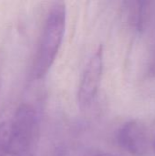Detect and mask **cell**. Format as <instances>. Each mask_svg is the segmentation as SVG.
I'll return each mask as SVG.
<instances>
[{"instance_id": "obj_1", "label": "cell", "mask_w": 155, "mask_h": 156, "mask_svg": "<svg viewBox=\"0 0 155 156\" xmlns=\"http://www.w3.org/2000/svg\"><path fill=\"white\" fill-rule=\"evenodd\" d=\"M66 18L65 4H54L45 19L35 55L31 71L34 80L43 79L51 69L65 35Z\"/></svg>"}, {"instance_id": "obj_2", "label": "cell", "mask_w": 155, "mask_h": 156, "mask_svg": "<svg viewBox=\"0 0 155 156\" xmlns=\"http://www.w3.org/2000/svg\"><path fill=\"white\" fill-rule=\"evenodd\" d=\"M11 123V146L9 156H34L39 139V116L29 104H21Z\"/></svg>"}, {"instance_id": "obj_3", "label": "cell", "mask_w": 155, "mask_h": 156, "mask_svg": "<svg viewBox=\"0 0 155 156\" xmlns=\"http://www.w3.org/2000/svg\"><path fill=\"white\" fill-rule=\"evenodd\" d=\"M103 70V48L100 46L91 56L83 71L78 92L80 106H89L95 99L102 78Z\"/></svg>"}, {"instance_id": "obj_4", "label": "cell", "mask_w": 155, "mask_h": 156, "mask_svg": "<svg viewBox=\"0 0 155 156\" xmlns=\"http://www.w3.org/2000/svg\"><path fill=\"white\" fill-rule=\"evenodd\" d=\"M117 142L119 145L132 155L144 154L149 146V136L145 126L138 121L124 123L118 131Z\"/></svg>"}, {"instance_id": "obj_5", "label": "cell", "mask_w": 155, "mask_h": 156, "mask_svg": "<svg viewBox=\"0 0 155 156\" xmlns=\"http://www.w3.org/2000/svg\"><path fill=\"white\" fill-rule=\"evenodd\" d=\"M150 1H129L125 2L128 5V18L131 25L139 32H143L149 21L151 13Z\"/></svg>"}, {"instance_id": "obj_6", "label": "cell", "mask_w": 155, "mask_h": 156, "mask_svg": "<svg viewBox=\"0 0 155 156\" xmlns=\"http://www.w3.org/2000/svg\"><path fill=\"white\" fill-rule=\"evenodd\" d=\"M11 146V123L5 121L0 123V156H9Z\"/></svg>"}, {"instance_id": "obj_7", "label": "cell", "mask_w": 155, "mask_h": 156, "mask_svg": "<svg viewBox=\"0 0 155 156\" xmlns=\"http://www.w3.org/2000/svg\"><path fill=\"white\" fill-rule=\"evenodd\" d=\"M148 75L152 78H155V45L153 53H152V56H151V58H150V61H149Z\"/></svg>"}, {"instance_id": "obj_8", "label": "cell", "mask_w": 155, "mask_h": 156, "mask_svg": "<svg viewBox=\"0 0 155 156\" xmlns=\"http://www.w3.org/2000/svg\"><path fill=\"white\" fill-rule=\"evenodd\" d=\"M52 156H66V150L64 149V147L60 146V147H58Z\"/></svg>"}, {"instance_id": "obj_9", "label": "cell", "mask_w": 155, "mask_h": 156, "mask_svg": "<svg viewBox=\"0 0 155 156\" xmlns=\"http://www.w3.org/2000/svg\"><path fill=\"white\" fill-rule=\"evenodd\" d=\"M97 156H115V155H113V154H108V153H103V154H98Z\"/></svg>"}, {"instance_id": "obj_10", "label": "cell", "mask_w": 155, "mask_h": 156, "mask_svg": "<svg viewBox=\"0 0 155 156\" xmlns=\"http://www.w3.org/2000/svg\"><path fill=\"white\" fill-rule=\"evenodd\" d=\"M153 150H154L155 152V139L154 141H153Z\"/></svg>"}]
</instances>
